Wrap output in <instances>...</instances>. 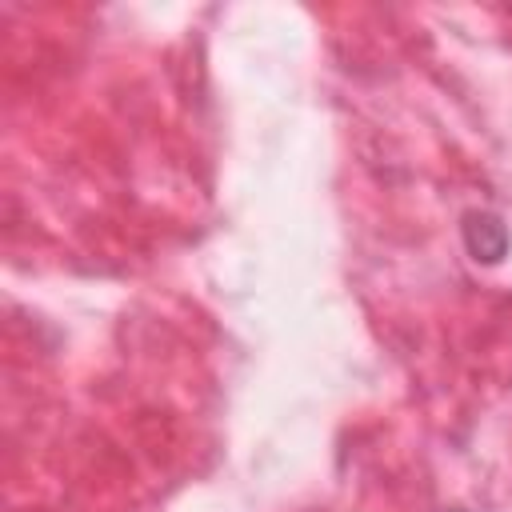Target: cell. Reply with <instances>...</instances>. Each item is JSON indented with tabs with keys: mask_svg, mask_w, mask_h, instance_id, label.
I'll use <instances>...</instances> for the list:
<instances>
[{
	"mask_svg": "<svg viewBox=\"0 0 512 512\" xmlns=\"http://www.w3.org/2000/svg\"><path fill=\"white\" fill-rule=\"evenodd\" d=\"M464 244L476 260L484 264H496L504 252H508V228L500 224V216L492 212H468L464 216Z\"/></svg>",
	"mask_w": 512,
	"mask_h": 512,
	"instance_id": "6da1fadb",
	"label": "cell"
}]
</instances>
